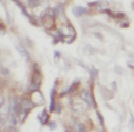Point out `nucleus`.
Wrapping results in <instances>:
<instances>
[{"instance_id":"2","label":"nucleus","mask_w":134,"mask_h":132,"mask_svg":"<svg viewBox=\"0 0 134 132\" xmlns=\"http://www.w3.org/2000/svg\"><path fill=\"white\" fill-rule=\"evenodd\" d=\"M81 98L82 100L86 103L87 106H91L92 104H94V99L89 91H83L81 93Z\"/></svg>"},{"instance_id":"24","label":"nucleus","mask_w":134,"mask_h":132,"mask_svg":"<svg viewBox=\"0 0 134 132\" xmlns=\"http://www.w3.org/2000/svg\"><path fill=\"white\" fill-rule=\"evenodd\" d=\"M0 104H1V106L4 105V97L3 96H1V98H0Z\"/></svg>"},{"instance_id":"18","label":"nucleus","mask_w":134,"mask_h":132,"mask_svg":"<svg viewBox=\"0 0 134 132\" xmlns=\"http://www.w3.org/2000/svg\"><path fill=\"white\" fill-rule=\"evenodd\" d=\"M77 130H78V132H86V129H85V127H84L83 124L77 125Z\"/></svg>"},{"instance_id":"5","label":"nucleus","mask_w":134,"mask_h":132,"mask_svg":"<svg viewBox=\"0 0 134 132\" xmlns=\"http://www.w3.org/2000/svg\"><path fill=\"white\" fill-rule=\"evenodd\" d=\"M54 95H55V86L52 88L51 92H50V106H49V111H55L56 108V104H55V100H54Z\"/></svg>"},{"instance_id":"14","label":"nucleus","mask_w":134,"mask_h":132,"mask_svg":"<svg viewBox=\"0 0 134 132\" xmlns=\"http://www.w3.org/2000/svg\"><path fill=\"white\" fill-rule=\"evenodd\" d=\"M114 72L116 73V74H118V75H122L123 74V68L121 67V66H119V65H116L115 67H114Z\"/></svg>"},{"instance_id":"6","label":"nucleus","mask_w":134,"mask_h":132,"mask_svg":"<svg viewBox=\"0 0 134 132\" xmlns=\"http://www.w3.org/2000/svg\"><path fill=\"white\" fill-rule=\"evenodd\" d=\"M32 98H33V102H37L38 104H40V103H43V102H44V98H43V96H42V93H40L39 91L33 92Z\"/></svg>"},{"instance_id":"3","label":"nucleus","mask_w":134,"mask_h":132,"mask_svg":"<svg viewBox=\"0 0 134 132\" xmlns=\"http://www.w3.org/2000/svg\"><path fill=\"white\" fill-rule=\"evenodd\" d=\"M35 106L34 102H31L30 100L27 99H23L21 101V110L23 112H30V110Z\"/></svg>"},{"instance_id":"10","label":"nucleus","mask_w":134,"mask_h":132,"mask_svg":"<svg viewBox=\"0 0 134 132\" xmlns=\"http://www.w3.org/2000/svg\"><path fill=\"white\" fill-rule=\"evenodd\" d=\"M48 120H49V115L47 114L46 109H43L42 114H41V116H40V122H41V124L42 125H45L47 122H48Z\"/></svg>"},{"instance_id":"20","label":"nucleus","mask_w":134,"mask_h":132,"mask_svg":"<svg viewBox=\"0 0 134 132\" xmlns=\"http://www.w3.org/2000/svg\"><path fill=\"white\" fill-rule=\"evenodd\" d=\"M1 72H2V74H3L4 76H7V75H9V70H8L7 68H5V67H2Z\"/></svg>"},{"instance_id":"7","label":"nucleus","mask_w":134,"mask_h":132,"mask_svg":"<svg viewBox=\"0 0 134 132\" xmlns=\"http://www.w3.org/2000/svg\"><path fill=\"white\" fill-rule=\"evenodd\" d=\"M16 49H17V51L21 54V56H22L25 60H29V54H28L27 50H26L24 47H22L21 45H17V46H16Z\"/></svg>"},{"instance_id":"15","label":"nucleus","mask_w":134,"mask_h":132,"mask_svg":"<svg viewBox=\"0 0 134 132\" xmlns=\"http://www.w3.org/2000/svg\"><path fill=\"white\" fill-rule=\"evenodd\" d=\"M27 3L30 7H37L40 5V1H28Z\"/></svg>"},{"instance_id":"23","label":"nucleus","mask_w":134,"mask_h":132,"mask_svg":"<svg viewBox=\"0 0 134 132\" xmlns=\"http://www.w3.org/2000/svg\"><path fill=\"white\" fill-rule=\"evenodd\" d=\"M97 4H98V2H88V6H94Z\"/></svg>"},{"instance_id":"12","label":"nucleus","mask_w":134,"mask_h":132,"mask_svg":"<svg viewBox=\"0 0 134 132\" xmlns=\"http://www.w3.org/2000/svg\"><path fill=\"white\" fill-rule=\"evenodd\" d=\"M128 126H129V128H130L131 130H134V116L131 112H130V118H129Z\"/></svg>"},{"instance_id":"11","label":"nucleus","mask_w":134,"mask_h":132,"mask_svg":"<svg viewBox=\"0 0 134 132\" xmlns=\"http://www.w3.org/2000/svg\"><path fill=\"white\" fill-rule=\"evenodd\" d=\"M89 74L91 79H95L98 76V70L95 67H92L91 69H89Z\"/></svg>"},{"instance_id":"8","label":"nucleus","mask_w":134,"mask_h":132,"mask_svg":"<svg viewBox=\"0 0 134 132\" xmlns=\"http://www.w3.org/2000/svg\"><path fill=\"white\" fill-rule=\"evenodd\" d=\"M20 110H21V102H18V101H14L13 102V106H12V111H13V114L18 116L20 114Z\"/></svg>"},{"instance_id":"13","label":"nucleus","mask_w":134,"mask_h":132,"mask_svg":"<svg viewBox=\"0 0 134 132\" xmlns=\"http://www.w3.org/2000/svg\"><path fill=\"white\" fill-rule=\"evenodd\" d=\"M96 114H97V117H98V120H99V123H100V125H101V127H102V128H104V118H103V116L100 114V112H99V111H97Z\"/></svg>"},{"instance_id":"25","label":"nucleus","mask_w":134,"mask_h":132,"mask_svg":"<svg viewBox=\"0 0 134 132\" xmlns=\"http://www.w3.org/2000/svg\"><path fill=\"white\" fill-rule=\"evenodd\" d=\"M133 106H134V99H133Z\"/></svg>"},{"instance_id":"22","label":"nucleus","mask_w":134,"mask_h":132,"mask_svg":"<svg viewBox=\"0 0 134 132\" xmlns=\"http://www.w3.org/2000/svg\"><path fill=\"white\" fill-rule=\"evenodd\" d=\"M60 57V52L59 51H55L54 52V58L56 59V58H59Z\"/></svg>"},{"instance_id":"9","label":"nucleus","mask_w":134,"mask_h":132,"mask_svg":"<svg viewBox=\"0 0 134 132\" xmlns=\"http://www.w3.org/2000/svg\"><path fill=\"white\" fill-rule=\"evenodd\" d=\"M8 109H10V106L8 104L2 106V109H1V117H2V119H6L9 116V110Z\"/></svg>"},{"instance_id":"19","label":"nucleus","mask_w":134,"mask_h":132,"mask_svg":"<svg viewBox=\"0 0 134 132\" xmlns=\"http://www.w3.org/2000/svg\"><path fill=\"white\" fill-rule=\"evenodd\" d=\"M49 128H50L51 130H55V129L57 128V124H56L54 121H50V122H49Z\"/></svg>"},{"instance_id":"16","label":"nucleus","mask_w":134,"mask_h":132,"mask_svg":"<svg viewBox=\"0 0 134 132\" xmlns=\"http://www.w3.org/2000/svg\"><path fill=\"white\" fill-rule=\"evenodd\" d=\"M10 120H11V122H12V124L13 125H16L18 123V120H17V116L14 115V114H12L11 115V118H10Z\"/></svg>"},{"instance_id":"21","label":"nucleus","mask_w":134,"mask_h":132,"mask_svg":"<svg viewBox=\"0 0 134 132\" xmlns=\"http://www.w3.org/2000/svg\"><path fill=\"white\" fill-rule=\"evenodd\" d=\"M111 86H112L113 91H116V90H117V86H116V82H115V81L111 82Z\"/></svg>"},{"instance_id":"1","label":"nucleus","mask_w":134,"mask_h":132,"mask_svg":"<svg viewBox=\"0 0 134 132\" xmlns=\"http://www.w3.org/2000/svg\"><path fill=\"white\" fill-rule=\"evenodd\" d=\"M41 21H42V24L45 28L47 29H51L53 26H54V17H53L52 14H43L41 16Z\"/></svg>"},{"instance_id":"26","label":"nucleus","mask_w":134,"mask_h":132,"mask_svg":"<svg viewBox=\"0 0 134 132\" xmlns=\"http://www.w3.org/2000/svg\"><path fill=\"white\" fill-rule=\"evenodd\" d=\"M65 132H71V131H65Z\"/></svg>"},{"instance_id":"17","label":"nucleus","mask_w":134,"mask_h":132,"mask_svg":"<svg viewBox=\"0 0 134 132\" xmlns=\"http://www.w3.org/2000/svg\"><path fill=\"white\" fill-rule=\"evenodd\" d=\"M64 41L66 43H68V44H70V43H72L74 41V36H68V37H66V38L64 39Z\"/></svg>"},{"instance_id":"4","label":"nucleus","mask_w":134,"mask_h":132,"mask_svg":"<svg viewBox=\"0 0 134 132\" xmlns=\"http://www.w3.org/2000/svg\"><path fill=\"white\" fill-rule=\"evenodd\" d=\"M72 12L76 17H80V16L86 14L88 12V9L86 7H83V6H75L72 9Z\"/></svg>"}]
</instances>
